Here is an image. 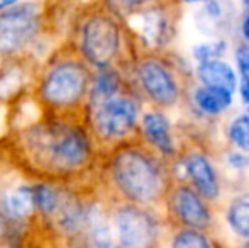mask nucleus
<instances>
[{"label": "nucleus", "mask_w": 249, "mask_h": 248, "mask_svg": "<svg viewBox=\"0 0 249 248\" xmlns=\"http://www.w3.org/2000/svg\"><path fill=\"white\" fill-rule=\"evenodd\" d=\"M24 152L36 169L61 177L76 172L90 156V141L82 128L68 123H44L22 136Z\"/></svg>", "instance_id": "obj_1"}, {"label": "nucleus", "mask_w": 249, "mask_h": 248, "mask_svg": "<svg viewBox=\"0 0 249 248\" xmlns=\"http://www.w3.org/2000/svg\"><path fill=\"white\" fill-rule=\"evenodd\" d=\"M114 179L129 199L148 202L160 191V175L153 162L139 152H122L114 160Z\"/></svg>", "instance_id": "obj_2"}, {"label": "nucleus", "mask_w": 249, "mask_h": 248, "mask_svg": "<svg viewBox=\"0 0 249 248\" xmlns=\"http://www.w3.org/2000/svg\"><path fill=\"white\" fill-rule=\"evenodd\" d=\"M89 78L82 65L76 61H63L46 73L41 83V99L54 109L75 106L85 95Z\"/></svg>", "instance_id": "obj_3"}, {"label": "nucleus", "mask_w": 249, "mask_h": 248, "mask_svg": "<svg viewBox=\"0 0 249 248\" xmlns=\"http://www.w3.org/2000/svg\"><path fill=\"white\" fill-rule=\"evenodd\" d=\"M119 48V29L108 17H92L83 26L82 50L85 58L95 66H107Z\"/></svg>", "instance_id": "obj_4"}, {"label": "nucleus", "mask_w": 249, "mask_h": 248, "mask_svg": "<svg viewBox=\"0 0 249 248\" xmlns=\"http://www.w3.org/2000/svg\"><path fill=\"white\" fill-rule=\"evenodd\" d=\"M37 14L33 5H20L0 14V53L19 51L33 39Z\"/></svg>", "instance_id": "obj_5"}, {"label": "nucleus", "mask_w": 249, "mask_h": 248, "mask_svg": "<svg viewBox=\"0 0 249 248\" xmlns=\"http://www.w3.org/2000/svg\"><path fill=\"white\" fill-rule=\"evenodd\" d=\"M138 116V106L134 100L125 97H110L108 100L93 107L95 129L104 138L124 136L134 126Z\"/></svg>", "instance_id": "obj_6"}, {"label": "nucleus", "mask_w": 249, "mask_h": 248, "mask_svg": "<svg viewBox=\"0 0 249 248\" xmlns=\"http://www.w3.org/2000/svg\"><path fill=\"white\" fill-rule=\"evenodd\" d=\"M115 238L121 248H149L154 240V225L146 212L122 208L115 214Z\"/></svg>", "instance_id": "obj_7"}, {"label": "nucleus", "mask_w": 249, "mask_h": 248, "mask_svg": "<svg viewBox=\"0 0 249 248\" xmlns=\"http://www.w3.org/2000/svg\"><path fill=\"white\" fill-rule=\"evenodd\" d=\"M139 76L141 82L144 85V89L148 90V94L153 97V100L160 104H173L177 99V89L175 83L171 80L170 73L156 61H146L139 68Z\"/></svg>", "instance_id": "obj_8"}, {"label": "nucleus", "mask_w": 249, "mask_h": 248, "mask_svg": "<svg viewBox=\"0 0 249 248\" xmlns=\"http://www.w3.org/2000/svg\"><path fill=\"white\" fill-rule=\"evenodd\" d=\"M87 248H117V238L112 226L97 209H89L82 228Z\"/></svg>", "instance_id": "obj_9"}, {"label": "nucleus", "mask_w": 249, "mask_h": 248, "mask_svg": "<svg viewBox=\"0 0 249 248\" xmlns=\"http://www.w3.org/2000/svg\"><path fill=\"white\" fill-rule=\"evenodd\" d=\"M175 208L180 218L190 226H205L209 223V212L202 201L188 189H180L175 197Z\"/></svg>", "instance_id": "obj_10"}, {"label": "nucleus", "mask_w": 249, "mask_h": 248, "mask_svg": "<svg viewBox=\"0 0 249 248\" xmlns=\"http://www.w3.org/2000/svg\"><path fill=\"white\" fill-rule=\"evenodd\" d=\"M198 76L209 87H219L227 92H232L236 89V75H234L232 68L222 61H203L198 66Z\"/></svg>", "instance_id": "obj_11"}, {"label": "nucleus", "mask_w": 249, "mask_h": 248, "mask_svg": "<svg viewBox=\"0 0 249 248\" xmlns=\"http://www.w3.org/2000/svg\"><path fill=\"white\" fill-rule=\"evenodd\" d=\"M187 170H188V173H190L192 180H194L195 187H197L205 197H210V199L217 197L219 187H217L215 175H213V170L210 169L209 162H207L203 156L192 155L190 158L187 160Z\"/></svg>", "instance_id": "obj_12"}, {"label": "nucleus", "mask_w": 249, "mask_h": 248, "mask_svg": "<svg viewBox=\"0 0 249 248\" xmlns=\"http://www.w3.org/2000/svg\"><path fill=\"white\" fill-rule=\"evenodd\" d=\"M142 129H144L146 138L153 143L156 148H160L161 152L170 153L173 145H171V136L170 129H168V123L161 114L149 113L142 119Z\"/></svg>", "instance_id": "obj_13"}, {"label": "nucleus", "mask_w": 249, "mask_h": 248, "mask_svg": "<svg viewBox=\"0 0 249 248\" xmlns=\"http://www.w3.org/2000/svg\"><path fill=\"white\" fill-rule=\"evenodd\" d=\"M195 100L205 113L217 114L231 106V92L219 87H202L195 92Z\"/></svg>", "instance_id": "obj_14"}, {"label": "nucleus", "mask_w": 249, "mask_h": 248, "mask_svg": "<svg viewBox=\"0 0 249 248\" xmlns=\"http://www.w3.org/2000/svg\"><path fill=\"white\" fill-rule=\"evenodd\" d=\"M5 209L14 219L27 218L34 209L33 189L19 187L16 191H12L5 199Z\"/></svg>", "instance_id": "obj_15"}, {"label": "nucleus", "mask_w": 249, "mask_h": 248, "mask_svg": "<svg viewBox=\"0 0 249 248\" xmlns=\"http://www.w3.org/2000/svg\"><path fill=\"white\" fill-rule=\"evenodd\" d=\"M119 89V78L114 72H102L99 73V76L95 78V83H93L92 94H90V104L92 107L99 106V104L108 100L110 97H114L117 94Z\"/></svg>", "instance_id": "obj_16"}, {"label": "nucleus", "mask_w": 249, "mask_h": 248, "mask_svg": "<svg viewBox=\"0 0 249 248\" xmlns=\"http://www.w3.org/2000/svg\"><path fill=\"white\" fill-rule=\"evenodd\" d=\"M34 195V208H37L41 211V214L44 216H53L59 204V194L58 191H54L50 186H36L33 189Z\"/></svg>", "instance_id": "obj_17"}, {"label": "nucleus", "mask_w": 249, "mask_h": 248, "mask_svg": "<svg viewBox=\"0 0 249 248\" xmlns=\"http://www.w3.org/2000/svg\"><path fill=\"white\" fill-rule=\"evenodd\" d=\"M229 221L234 231L241 236H249V197H241L231 206Z\"/></svg>", "instance_id": "obj_18"}, {"label": "nucleus", "mask_w": 249, "mask_h": 248, "mask_svg": "<svg viewBox=\"0 0 249 248\" xmlns=\"http://www.w3.org/2000/svg\"><path fill=\"white\" fill-rule=\"evenodd\" d=\"M231 138L239 148L249 150V117H239L231 126Z\"/></svg>", "instance_id": "obj_19"}, {"label": "nucleus", "mask_w": 249, "mask_h": 248, "mask_svg": "<svg viewBox=\"0 0 249 248\" xmlns=\"http://www.w3.org/2000/svg\"><path fill=\"white\" fill-rule=\"evenodd\" d=\"M173 248H210L207 240L195 231H185L177 236Z\"/></svg>", "instance_id": "obj_20"}, {"label": "nucleus", "mask_w": 249, "mask_h": 248, "mask_svg": "<svg viewBox=\"0 0 249 248\" xmlns=\"http://www.w3.org/2000/svg\"><path fill=\"white\" fill-rule=\"evenodd\" d=\"M224 50V43H213V44H202L195 50V57L200 61H210L215 60V57H219Z\"/></svg>", "instance_id": "obj_21"}, {"label": "nucleus", "mask_w": 249, "mask_h": 248, "mask_svg": "<svg viewBox=\"0 0 249 248\" xmlns=\"http://www.w3.org/2000/svg\"><path fill=\"white\" fill-rule=\"evenodd\" d=\"M241 95L243 99L249 102V75L248 73H243V80H241Z\"/></svg>", "instance_id": "obj_22"}, {"label": "nucleus", "mask_w": 249, "mask_h": 248, "mask_svg": "<svg viewBox=\"0 0 249 248\" xmlns=\"http://www.w3.org/2000/svg\"><path fill=\"white\" fill-rule=\"evenodd\" d=\"M237 61H239V66L243 68L244 73L249 72V51H243V53L237 55Z\"/></svg>", "instance_id": "obj_23"}, {"label": "nucleus", "mask_w": 249, "mask_h": 248, "mask_svg": "<svg viewBox=\"0 0 249 248\" xmlns=\"http://www.w3.org/2000/svg\"><path fill=\"white\" fill-rule=\"evenodd\" d=\"M114 2L119 3V5H122V7H131V5H134V3L141 2V0H114Z\"/></svg>", "instance_id": "obj_24"}, {"label": "nucleus", "mask_w": 249, "mask_h": 248, "mask_svg": "<svg viewBox=\"0 0 249 248\" xmlns=\"http://www.w3.org/2000/svg\"><path fill=\"white\" fill-rule=\"evenodd\" d=\"M17 0H0V10H3V9H7V7H10V5H14Z\"/></svg>", "instance_id": "obj_25"}, {"label": "nucleus", "mask_w": 249, "mask_h": 248, "mask_svg": "<svg viewBox=\"0 0 249 248\" xmlns=\"http://www.w3.org/2000/svg\"><path fill=\"white\" fill-rule=\"evenodd\" d=\"M5 228H7V223H5V218H3V214L0 212V236L5 233Z\"/></svg>", "instance_id": "obj_26"}, {"label": "nucleus", "mask_w": 249, "mask_h": 248, "mask_svg": "<svg viewBox=\"0 0 249 248\" xmlns=\"http://www.w3.org/2000/svg\"><path fill=\"white\" fill-rule=\"evenodd\" d=\"M243 31H244V36L249 39V16H248V19L244 20V26H243Z\"/></svg>", "instance_id": "obj_27"}, {"label": "nucleus", "mask_w": 249, "mask_h": 248, "mask_svg": "<svg viewBox=\"0 0 249 248\" xmlns=\"http://www.w3.org/2000/svg\"><path fill=\"white\" fill-rule=\"evenodd\" d=\"M185 2H207V0H185Z\"/></svg>", "instance_id": "obj_28"}, {"label": "nucleus", "mask_w": 249, "mask_h": 248, "mask_svg": "<svg viewBox=\"0 0 249 248\" xmlns=\"http://www.w3.org/2000/svg\"><path fill=\"white\" fill-rule=\"evenodd\" d=\"M244 3H246V5L249 7V0H244Z\"/></svg>", "instance_id": "obj_29"}]
</instances>
